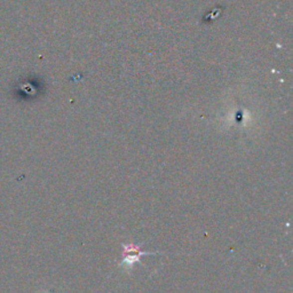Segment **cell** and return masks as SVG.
Here are the masks:
<instances>
[{
	"label": "cell",
	"instance_id": "cell-1",
	"mask_svg": "<svg viewBox=\"0 0 293 293\" xmlns=\"http://www.w3.org/2000/svg\"><path fill=\"white\" fill-rule=\"evenodd\" d=\"M124 254H125V260L124 264H126L127 268H132L133 264H136L139 261L141 256L146 254V252H142L140 250V246L138 245H124Z\"/></svg>",
	"mask_w": 293,
	"mask_h": 293
}]
</instances>
